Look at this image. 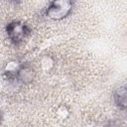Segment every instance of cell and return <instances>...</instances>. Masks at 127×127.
<instances>
[{
    "instance_id": "6da1fadb",
    "label": "cell",
    "mask_w": 127,
    "mask_h": 127,
    "mask_svg": "<svg viewBox=\"0 0 127 127\" xmlns=\"http://www.w3.org/2000/svg\"><path fill=\"white\" fill-rule=\"evenodd\" d=\"M72 8V0H54L47 10L49 18L60 20L67 16Z\"/></svg>"
},
{
    "instance_id": "7a4b0ae2",
    "label": "cell",
    "mask_w": 127,
    "mask_h": 127,
    "mask_svg": "<svg viewBox=\"0 0 127 127\" xmlns=\"http://www.w3.org/2000/svg\"><path fill=\"white\" fill-rule=\"evenodd\" d=\"M29 32L28 28L21 23H11L7 27V33L9 38L14 42H20L26 34Z\"/></svg>"
},
{
    "instance_id": "3957f363",
    "label": "cell",
    "mask_w": 127,
    "mask_h": 127,
    "mask_svg": "<svg viewBox=\"0 0 127 127\" xmlns=\"http://www.w3.org/2000/svg\"><path fill=\"white\" fill-rule=\"evenodd\" d=\"M35 76V71L32 67L30 66H20V68L18 69L15 77L22 81V82H29L31 81Z\"/></svg>"
},
{
    "instance_id": "277c9868",
    "label": "cell",
    "mask_w": 127,
    "mask_h": 127,
    "mask_svg": "<svg viewBox=\"0 0 127 127\" xmlns=\"http://www.w3.org/2000/svg\"><path fill=\"white\" fill-rule=\"evenodd\" d=\"M115 103L119 106V108L124 109L126 106V88L124 86L119 87L114 93Z\"/></svg>"
},
{
    "instance_id": "5b68a950",
    "label": "cell",
    "mask_w": 127,
    "mask_h": 127,
    "mask_svg": "<svg viewBox=\"0 0 127 127\" xmlns=\"http://www.w3.org/2000/svg\"><path fill=\"white\" fill-rule=\"evenodd\" d=\"M20 66H21V64H19V62H17V61H11V62L7 63L6 67H5V71L9 75L15 76L16 73H17V71H18V69L20 68Z\"/></svg>"
},
{
    "instance_id": "8992f818",
    "label": "cell",
    "mask_w": 127,
    "mask_h": 127,
    "mask_svg": "<svg viewBox=\"0 0 127 127\" xmlns=\"http://www.w3.org/2000/svg\"><path fill=\"white\" fill-rule=\"evenodd\" d=\"M53 65H54V61H53V59L51 57L46 56V57H44L42 59V61H41V66H42L43 69L49 70V69L52 68Z\"/></svg>"
},
{
    "instance_id": "52a82bcc",
    "label": "cell",
    "mask_w": 127,
    "mask_h": 127,
    "mask_svg": "<svg viewBox=\"0 0 127 127\" xmlns=\"http://www.w3.org/2000/svg\"><path fill=\"white\" fill-rule=\"evenodd\" d=\"M58 114L62 117V118H65L66 116H67V114H68V110L64 107V106H62L60 109H59V111H58Z\"/></svg>"
},
{
    "instance_id": "ba28073f",
    "label": "cell",
    "mask_w": 127,
    "mask_h": 127,
    "mask_svg": "<svg viewBox=\"0 0 127 127\" xmlns=\"http://www.w3.org/2000/svg\"><path fill=\"white\" fill-rule=\"evenodd\" d=\"M0 119H1V117H0Z\"/></svg>"
}]
</instances>
